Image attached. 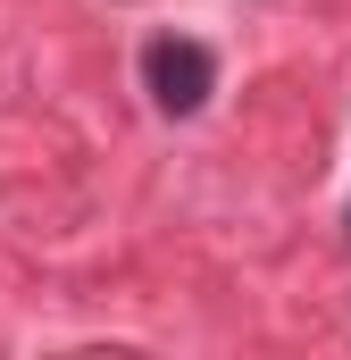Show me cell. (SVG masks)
Here are the masks:
<instances>
[{
    "instance_id": "cell-1",
    "label": "cell",
    "mask_w": 351,
    "mask_h": 360,
    "mask_svg": "<svg viewBox=\"0 0 351 360\" xmlns=\"http://www.w3.org/2000/svg\"><path fill=\"white\" fill-rule=\"evenodd\" d=\"M143 84H151V101H159L168 117H192V109L218 92V59H209L201 42H184V34H159V42L143 51Z\"/></svg>"
}]
</instances>
